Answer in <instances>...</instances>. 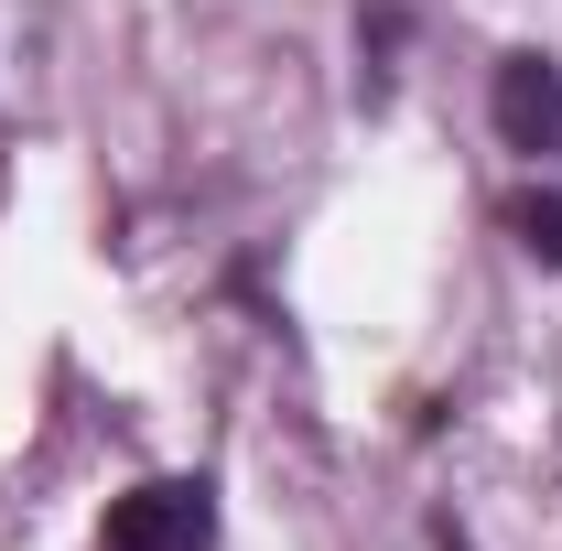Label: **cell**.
Masks as SVG:
<instances>
[{
	"label": "cell",
	"mask_w": 562,
	"mask_h": 551,
	"mask_svg": "<svg viewBox=\"0 0 562 551\" xmlns=\"http://www.w3.org/2000/svg\"><path fill=\"white\" fill-rule=\"evenodd\" d=\"M216 541V497L195 476H151L131 497H109V530L98 551H206Z\"/></svg>",
	"instance_id": "1"
},
{
	"label": "cell",
	"mask_w": 562,
	"mask_h": 551,
	"mask_svg": "<svg viewBox=\"0 0 562 551\" xmlns=\"http://www.w3.org/2000/svg\"><path fill=\"white\" fill-rule=\"evenodd\" d=\"M487 120H497L508 151H552V140H562V66H552V55H497Z\"/></svg>",
	"instance_id": "2"
},
{
	"label": "cell",
	"mask_w": 562,
	"mask_h": 551,
	"mask_svg": "<svg viewBox=\"0 0 562 551\" xmlns=\"http://www.w3.org/2000/svg\"><path fill=\"white\" fill-rule=\"evenodd\" d=\"M508 227H519V249H530L541 271H562V195H519V216H508Z\"/></svg>",
	"instance_id": "3"
}]
</instances>
